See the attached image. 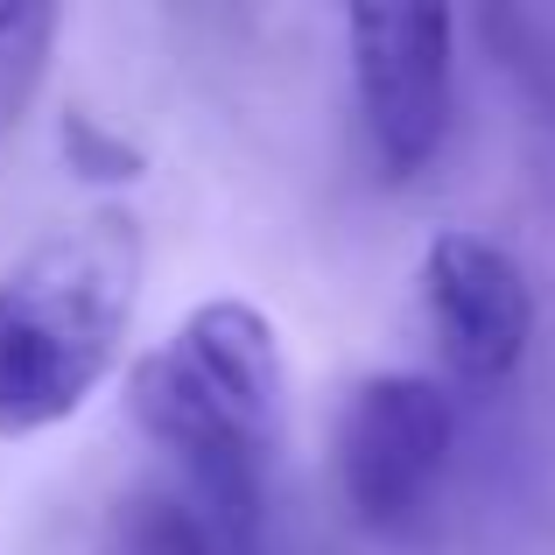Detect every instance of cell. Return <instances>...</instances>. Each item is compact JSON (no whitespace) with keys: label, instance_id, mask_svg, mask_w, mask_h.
<instances>
[{"label":"cell","instance_id":"6da1fadb","mask_svg":"<svg viewBox=\"0 0 555 555\" xmlns=\"http://www.w3.org/2000/svg\"><path fill=\"white\" fill-rule=\"evenodd\" d=\"M282 338L246 296H211L134 359L127 401L141 429L183 464L190 500L240 555L268 506V472L282 450Z\"/></svg>","mask_w":555,"mask_h":555},{"label":"cell","instance_id":"7a4b0ae2","mask_svg":"<svg viewBox=\"0 0 555 555\" xmlns=\"http://www.w3.org/2000/svg\"><path fill=\"white\" fill-rule=\"evenodd\" d=\"M149 232L127 204L56 218L0 268V436L70 422L113 379L134 331Z\"/></svg>","mask_w":555,"mask_h":555},{"label":"cell","instance_id":"3957f363","mask_svg":"<svg viewBox=\"0 0 555 555\" xmlns=\"http://www.w3.org/2000/svg\"><path fill=\"white\" fill-rule=\"evenodd\" d=\"M457 450V408L436 373H366L338 408L331 472L366 528H408Z\"/></svg>","mask_w":555,"mask_h":555},{"label":"cell","instance_id":"277c9868","mask_svg":"<svg viewBox=\"0 0 555 555\" xmlns=\"http://www.w3.org/2000/svg\"><path fill=\"white\" fill-rule=\"evenodd\" d=\"M345 42H352L359 120H366L373 155L393 177H415L450 134L457 14L429 0H366L345 14Z\"/></svg>","mask_w":555,"mask_h":555},{"label":"cell","instance_id":"5b68a950","mask_svg":"<svg viewBox=\"0 0 555 555\" xmlns=\"http://www.w3.org/2000/svg\"><path fill=\"white\" fill-rule=\"evenodd\" d=\"M422 310H429L443 366L472 379V387H500L528 359L534 288H528V268L492 232L443 225L422 246Z\"/></svg>","mask_w":555,"mask_h":555},{"label":"cell","instance_id":"8992f818","mask_svg":"<svg viewBox=\"0 0 555 555\" xmlns=\"http://www.w3.org/2000/svg\"><path fill=\"white\" fill-rule=\"evenodd\" d=\"M106 555H232V542L183 492H134L106 520Z\"/></svg>","mask_w":555,"mask_h":555},{"label":"cell","instance_id":"52a82bcc","mask_svg":"<svg viewBox=\"0 0 555 555\" xmlns=\"http://www.w3.org/2000/svg\"><path fill=\"white\" fill-rule=\"evenodd\" d=\"M64 28V14L42 0H0V134L28 113L42 70H50V42Z\"/></svg>","mask_w":555,"mask_h":555},{"label":"cell","instance_id":"ba28073f","mask_svg":"<svg viewBox=\"0 0 555 555\" xmlns=\"http://www.w3.org/2000/svg\"><path fill=\"white\" fill-rule=\"evenodd\" d=\"M478 28L492 36L500 64L528 85L534 99L555 113V8H534V0H506V8H486Z\"/></svg>","mask_w":555,"mask_h":555},{"label":"cell","instance_id":"9c48e42d","mask_svg":"<svg viewBox=\"0 0 555 555\" xmlns=\"http://www.w3.org/2000/svg\"><path fill=\"white\" fill-rule=\"evenodd\" d=\"M56 141H64V163L78 169V177H99V183H134L141 169H149V155H141L120 127H106L99 113H85V106H64Z\"/></svg>","mask_w":555,"mask_h":555}]
</instances>
